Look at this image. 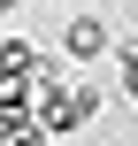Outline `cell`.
Returning <instances> with one entry per match:
<instances>
[{
    "mask_svg": "<svg viewBox=\"0 0 138 146\" xmlns=\"http://www.w3.org/2000/svg\"><path fill=\"white\" fill-rule=\"evenodd\" d=\"M100 85H69V77H54V85H38L31 92V115H38V131L46 139H69V131H85L92 115H100Z\"/></svg>",
    "mask_w": 138,
    "mask_h": 146,
    "instance_id": "1",
    "label": "cell"
},
{
    "mask_svg": "<svg viewBox=\"0 0 138 146\" xmlns=\"http://www.w3.org/2000/svg\"><path fill=\"white\" fill-rule=\"evenodd\" d=\"M8 15H15V0H0V23H8Z\"/></svg>",
    "mask_w": 138,
    "mask_h": 146,
    "instance_id": "4",
    "label": "cell"
},
{
    "mask_svg": "<svg viewBox=\"0 0 138 146\" xmlns=\"http://www.w3.org/2000/svg\"><path fill=\"white\" fill-rule=\"evenodd\" d=\"M38 62H46V46H31L23 31H8V23H0V77H23V85H31V69H38Z\"/></svg>",
    "mask_w": 138,
    "mask_h": 146,
    "instance_id": "3",
    "label": "cell"
},
{
    "mask_svg": "<svg viewBox=\"0 0 138 146\" xmlns=\"http://www.w3.org/2000/svg\"><path fill=\"white\" fill-rule=\"evenodd\" d=\"M108 46H115L108 15H69V23H61V54H69V62H108Z\"/></svg>",
    "mask_w": 138,
    "mask_h": 146,
    "instance_id": "2",
    "label": "cell"
}]
</instances>
